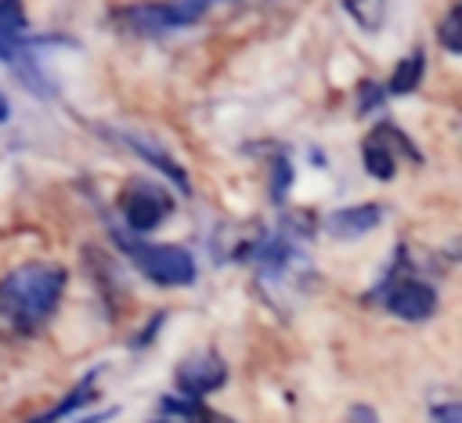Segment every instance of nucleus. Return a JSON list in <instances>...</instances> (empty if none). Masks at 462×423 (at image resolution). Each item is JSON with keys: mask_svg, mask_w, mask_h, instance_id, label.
<instances>
[{"mask_svg": "<svg viewBox=\"0 0 462 423\" xmlns=\"http://www.w3.org/2000/svg\"><path fill=\"white\" fill-rule=\"evenodd\" d=\"M422 76H426V51L415 47V51H411L408 58H401L397 69L390 72V80H386V94H411V90L419 87Z\"/></svg>", "mask_w": 462, "mask_h": 423, "instance_id": "ddd939ff", "label": "nucleus"}, {"mask_svg": "<svg viewBox=\"0 0 462 423\" xmlns=\"http://www.w3.org/2000/svg\"><path fill=\"white\" fill-rule=\"evenodd\" d=\"M346 423H379V412L372 405H350L346 409Z\"/></svg>", "mask_w": 462, "mask_h": 423, "instance_id": "aec40b11", "label": "nucleus"}, {"mask_svg": "<svg viewBox=\"0 0 462 423\" xmlns=\"http://www.w3.org/2000/svg\"><path fill=\"white\" fill-rule=\"evenodd\" d=\"M383 101H386V87H379L375 80L357 83V116H368L372 108H383Z\"/></svg>", "mask_w": 462, "mask_h": 423, "instance_id": "dca6fc26", "label": "nucleus"}, {"mask_svg": "<svg viewBox=\"0 0 462 423\" xmlns=\"http://www.w3.org/2000/svg\"><path fill=\"white\" fill-rule=\"evenodd\" d=\"M112 25H116V29H123V33H130V36H144V40H155V36L177 33L173 14H170V0L126 4V7L112 11Z\"/></svg>", "mask_w": 462, "mask_h": 423, "instance_id": "6e6552de", "label": "nucleus"}, {"mask_svg": "<svg viewBox=\"0 0 462 423\" xmlns=\"http://www.w3.org/2000/svg\"><path fill=\"white\" fill-rule=\"evenodd\" d=\"M116 242L119 249L130 257V264L155 286L162 289H180V286H191L199 268H195V257L184 249V246H170V242H141V239H130L123 231H116Z\"/></svg>", "mask_w": 462, "mask_h": 423, "instance_id": "20e7f679", "label": "nucleus"}, {"mask_svg": "<svg viewBox=\"0 0 462 423\" xmlns=\"http://www.w3.org/2000/svg\"><path fill=\"white\" fill-rule=\"evenodd\" d=\"M108 416H116V409H108V412H97V416H90L87 423H101V419H108Z\"/></svg>", "mask_w": 462, "mask_h": 423, "instance_id": "4be33fe9", "label": "nucleus"}, {"mask_svg": "<svg viewBox=\"0 0 462 423\" xmlns=\"http://www.w3.org/2000/svg\"><path fill=\"white\" fill-rule=\"evenodd\" d=\"M162 322H166V315L159 311V315H155V318H152V322H148V325H144V329H141V333L134 336V343H130V347H134V351H141V347H148V343H155V333L162 329Z\"/></svg>", "mask_w": 462, "mask_h": 423, "instance_id": "6ab92c4d", "label": "nucleus"}, {"mask_svg": "<svg viewBox=\"0 0 462 423\" xmlns=\"http://www.w3.org/2000/svg\"><path fill=\"white\" fill-rule=\"evenodd\" d=\"M430 423H462V405L458 401H437L430 409Z\"/></svg>", "mask_w": 462, "mask_h": 423, "instance_id": "a211bd4d", "label": "nucleus"}, {"mask_svg": "<svg viewBox=\"0 0 462 423\" xmlns=\"http://www.w3.org/2000/svg\"><path fill=\"white\" fill-rule=\"evenodd\" d=\"M361 159H365L368 177H375V181H393L401 159L422 163V152L411 145V137H408L401 127L379 123V127H372L368 137L361 141Z\"/></svg>", "mask_w": 462, "mask_h": 423, "instance_id": "39448f33", "label": "nucleus"}, {"mask_svg": "<svg viewBox=\"0 0 462 423\" xmlns=\"http://www.w3.org/2000/svg\"><path fill=\"white\" fill-rule=\"evenodd\" d=\"M368 300L379 304V307H386L393 318H404V322H426V318H433L437 307H440V293H437L422 275L411 271V257H408L404 246H397L390 268H386L383 278L372 286Z\"/></svg>", "mask_w": 462, "mask_h": 423, "instance_id": "f03ea898", "label": "nucleus"}, {"mask_svg": "<svg viewBox=\"0 0 462 423\" xmlns=\"http://www.w3.org/2000/svg\"><path fill=\"white\" fill-rule=\"evenodd\" d=\"M383 221V206L379 202H361V206H346L325 217V231L332 239H361L368 231H375Z\"/></svg>", "mask_w": 462, "mask_h": 423, "instance_id": "9d476101", "label": "nucleus"}, {"mask_svg": "<svg viewBox=\"0 0 462 423\" xmlns=\"http://www.w3.org/2000/svg\"><path fill=\"white\" fill-rule=\"evenodd\" d=\"M0 61L18 72V80L36 94H54L47 83L40 61H36V40L29 36V18L22 0H0Z\"/></svg>", "mask_w": 462, "mask_h": 423, "instance_id": "7ed1b4c3", "label": "nucleus"}, {"mask_svg": "<svg viewBox=\"0 0 462 423\" xmlns=\"http://www.w3.org/2000/svg\"><path fill=\"white\" fill-rule=\"evenodd\" d=\"M97 376H101V369H90V376L87 380H79L58 405H51L47 412H40V416H32V419H25V423H58V419H65V416H72L76 409H83V405H90L94 398H97Z\"/></svg>", "mask_w": 462, "mask_h": 423, "instance_id": "f8f14e48", "label": "nucleus"}, {"mask_svg": "<svg viewBox=\"0 0 462 423\" xmlns=\"http://www.w3.org/2000/svg\"><path fill=\"white\" fill-rule=\"evenodd\" d=\"M437 40L448 54H462V4H451L444 22L437 25Z\"/></svg>", "mask_w": 462, "mask_h": 423, "instance_id": "2eb2a0df", "label": "nucleus"}, {"mask_svg": "<svg viewBox=\"0 0 462 423\" xmlns=\"http://www.w3.org/2000/svg\"><path fill=\"white\" fill-rule=\"evenodd\" d=\"M112 137L123 145V148H130L137 159H144L148 166H155L162 177H170L173 184H177V192L180 195H188L191 192V181H188V174H184V166L162 148V145H155V137H144V134H130V130H112Z\"/></svg>", "mask_w": 462, "mask_h": 423, "instance_id": "1a4fd4ad", "label": "nucleus"}, {"mask_svg": "<svg viewBox=\"0 0 462 423\" xmlns=\"http://www.w3.org/2000/svg\"><path fill=\"white\" fill-rule=\"evenodd\" d=\"M69 271L51 260H32L0 278V340L36 333L61 304Z\"/></svg>", "mask_w": 462, "mask_h": 423, "instance_id": "f257e3e1", "label": "nucleus"}, {"mask_svg": "<svg viewBox=\"0 0 462 423\" xmlns=\"http://www.w3.org/2000/svg\"><path fill=\"white\" fill-rule=\"evenodd\" d=\"M159 412H162V419H155V423H235L231 416L213 412L202 398H184V394H162Z\"/></svg>", "mask_w": 462, "mask_h": 423, "instance_id": "9b49d317", "label": "nucleus"}, {"mask_svg": "<svg viewBox=\"0 0 462 423\" xmlns=\"http://www.w3.org/2000/svg\"><path fill=\"white\" fill-rule=\"evenodd\" d=\"M271 174H274V177H271V195L282 202V199H285V192L292 188V163H289L285 155H278V159L271 163Z\"/></svg>", "mask_w": 462, "mask_h": 423, "instance_id": "f3484780", "label": "nucleus"}, {"mask_svg": "<svg viewBox=\"0 0 462 423\" xmlns=\"http://www.w3.org/2000/svg\"><path fill=\"white\" fill-rule=\"evenodd\" d=\"M173 383H177V394H184V398H206L227 383V365L213 347H206V351L188 354L173 369Z\"/></svg>", "mask_w": 462, "mask_h": 423, "instance_id": "0eeeda50", "label": "nucleus"}, {"mask_svg": "<svg viewBox=\"0 0 462 423\" xmlns=\"http://www.w3.org/2000/svg\"><path fill=\"white\" fill-rule=\"evenodd\" d=\"M119 213H123V224L134 231V235H144L152 228H159L170 213H173V195L144 177L130 181L119 195Z\"/></svg>", "mask_w": 462, "mask_h": 423, "instance_id": "423d86ee", "label": "nucleus"}, {"mask_svg": "<svg viewBox=\"0 0 462 423\" xmlns=\"http://www.w3.org/2000/svg\"><path fill=\"white\" fill-rule=\"evenodd\" d=\"M11 119V105H7V98L0 94V123H7Z\"/></svg>", "mask_w": 462, "mask_h": 423, "instance_id": "412c9836", "label": "nucleus"}, {"mask_svg": "<svg viewBox=\"0 0 462 423\" xmlns=\"http://www.w3.org/2000/svg\"><path fill=\"white\" fill-rule=\"evenodd\" d=\"M339 4L350 14V22L365 33H379L386 22V0H339Z\"/></svg>", "mask_w": 462, "mask_h": 423, "instance_id": "4468645a", "label": "nucleus"}]
</instances>
